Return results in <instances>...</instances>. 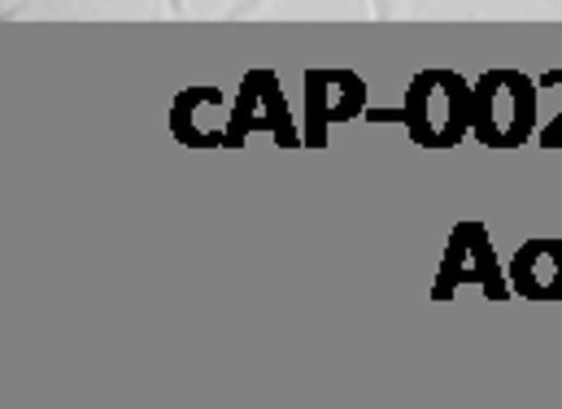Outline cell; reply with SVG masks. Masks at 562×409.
I'll return each mask as SVG.
<instances>
[{
  "mask_svg": "<svg viewBox=\"0 0 562 409\" xmlns=\"http://www.w3.org/2000/svg\"><path fill=\"white\" fill-rule=\"evenodd\" d=\"M471 104H475V96H466V87L457 78H449L444 70H436V74H423L410 87L405 122H410L414 139H423V144H449V139H457L466 131Z\"/></svg>",
  "mask_w": 562,
  "mask_h": 409,
  "instance_id": "obj_1",
  "label": "cell"
},
{
  "mask_svg": "<svg viewBox=\"0 0 562 409\" xmlns=\"http://www.w3.org/2000/svg\"><path fill=\"white\" fill-rule=\"evenodd\" d=\"M471 126L488 144H514L532 126V87L514 74H488L471 104Z\"/></svg>",
  "mask_w": 562,
  "mask_h": 409,
  "instance_id": "obj_2",
  "label": "cell"
},
{
  "mask_svg": "<svg viewBox=\"0 0 562 409\" xmlns=\"http://www.w3.org/2000/svg\"><path fill=\"white\" fill-rule=\"evenodd\" d=\"M453 283H484L488 296H505L501 287V274H497V261L488 252V239L479 226H457L453 239H449V257H444V270H440V287L436 296H449Z\"/></svg>",
  "mask_w": 562,
  "mask_h": 409,
  "instance_id": "obj_3",
  "label": "cell"
},
{
  "mask_svg": "<svg viewBox=\"0 0 562 409\" xmlns=\"http://www.w3.org/2000/svg\"><path fill=\"white\" fill-rule=\"evenodd\" d=\"M510 283L514 292L532 296V300H553L562 296V244L558 239H532L518 248L514 265H510Z\"/></svg>",
  "mask_w": 562,
  "mask_h": 409,
  "instance_id": "obj_4",
  "label": "cell"
}]
</instances>
